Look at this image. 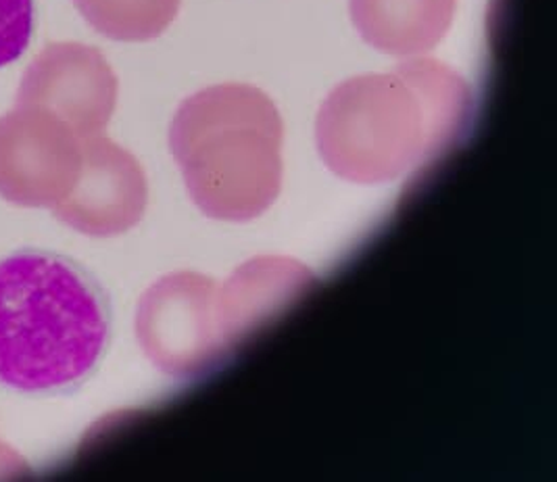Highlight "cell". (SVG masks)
Listing matches in <instances>:
<instances>
[{"label": "cell", "mask_w": 557, "mask_h": 482, "mask_svg": "<svg viewBox=\"0 0 557 482\" xmlns=\"http://www.w3.org/2000/svg\"><path fill=\"white\" fill-rule=\"evenodd\" d=\"M147 203L149 184L138 159L99 134L82 143L76 186L52 211L76 232L109 238L134 228Z\"/></svg>", "instance_id": "8992f818"}, {"label": "cell", "mask_w": 557, "mask_h": 482, "mask_svg": "<svg viewBox=\"0 0 557 482\" xmlns=\"http://www.w3.org/2000/svg\"><path fill=\"white\" fill-rule=\"evenodd\" d=\"M315 274L297 259L261 255L238 265L218 284L215 318L226 354L232 356L255 332L276 320L315 286Z\"/></svg>", "instance_id": "ba28073f"}, {"label": "cell", "mask_w": 557, "mask_h": 482, "mask_svg": "<svg viewBox=\"0 0 557 482\" xmlns=\"http://www.w3.org/2000/svg\"><path fill=\"white\" fill-rule=\"evenodd\" d=\"M24 101L49 107L86 140L109 124L117 79L102 54L79 45H57L32 65L24 84Z\"/></svg>", "instance_id": "52a82bcc"}, {"label": "cell", "mask_w": 557, "mask_h": 482, "mask_svg": "<svg viewBox=\"0 0 557 482\" xmlns=\"http://www.w3.org/2000/svg\"><path fill=\"white\" fill-rule=\"evenodd\" d=\"M109 341V297L76 259L45 249L0 259V386L70 395L97 372Z\"/></svg>", "instance_id": "7a4b0ae2"}, {"label": "cell", "mask_w": 557, "mask_h": 482, "mask_svg": "<svg viewBox=\"0 0 557 482\" xmlns=\"http://www.w3.org/2000/svg\"><path fill=\"white\" fill-rule=\"evenodd\" d=\"M472 113V88L456 70L409 57L388 74L338 84L320 107L315 143L338 178L384 184L451 151Z\"/></svg>", "instance_id": "6da1fadb"}, {"label": "cell", "mask_w": 557, "mask_h": 482, "mask_svg": "<svg viewBox=\"0 0 557 482\" xmlns=\"http://www.w3.org/2000/svg\"><path fill=\"white\" fill-rule=\"evenodd\" d=\"M82 168L77 134L54 115L20 111L0 120V197L54 209L76 186Z\"/></svg>", "instance_id": "5b68a950"}, {"label": "cell", "mask_w": 557, "mask_h": 482, "mask_svg": "<svg viewBox=\"0 0 557 482\" xmlns=\"http://www.w3.org/2000/svg\"><path fill=\"white\" fill-rule=\"evenodd\" d=\"M88 22L113 40H152L176 20L182 0H77Z\"/></svg>", "instance_id": "30bf717a"}, {"label": "cell", "mask_w": 557, "mask_h": 482, "mask_svg": "<svg viewBox=\"0 0 557 482\" xmlns=\"http://www.w3.org/2000/svg\"><path fill=\"white\" fill-rule=\"evenodd\" d=\"M349 9L366 45L409 59L443 42L454 26L457 0H349Z\"/></svg>", "instance_id": "9c48e42d"}, {"label": "cell", "mask_w": 557, "mask_h": 482, "mask_svg": "<svg viewBox=\"0 0 557 482\" xmlns=\"http://www.w3.org/2000/svg\"><path fill=\"white\" fill-rule=\"evenodd\" d=\"M284 124L249 84L209 86L177 107L170 151L193 203L220 222H251L282 190Z\"/></svg>", "instance_id": "3957f363"}, {"label": "cell", "mask_w": 557, "mask_h": 482, "mask_svg": "<svg viewBox=\"0 0 557 482\" xmlns=\"http://www.w3.org/2000/svg\"><path fill=\"white\" fill-rule=\"evenodd\" d=\"M26 474H29L26 459L20 456L15 449H11L7 443L0 441V479L9 481L15 477H26Z\"/></svg>", "instance_id": "7c38bea8"}, {"label": "cell", "mask_w": 557, "mask_h": 482, "mask_svg": "<svg viewBox=\"0 0 557 482\" xmlns=\"http://www.w3.org/2000/svg\"><path fill=\"white\" fill-rule=\"evenodd\" d=\"M36 0H0V67L27 51L36 32Z\"/></svg>", "instance_id": "8fae6325"}, {"label": "cell", "mask_w": 557, "mask_h": 482, "mask_svg": "<svg viewBox=\"0 0 557 482\" xmlns=\"http://www.w3.org/2000/svg\"><path fill=\"white\" fill-rule=\"evenodd\" d=\"M218 282L180 270L151 284L136 309V338L152 366L172 379H199L226 357L215 318Z\"/></svg>", "instance_id": "277c9868"}]
</instances>
